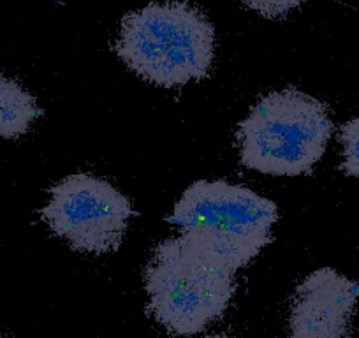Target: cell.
I'll use <instances>...</instances> for the list:
<instances>
[{
    "label": "cell",
    "instance_id": "cell-1",
    "mask_svg": "<svg viewBox=\"0 0 359 338\" xmlns=\"http://www.w3.org/2000/svg\"><path fill=\"white\" fill-rule=\"evenodd\" d=\"M115 51L136 74L174 88L205 79L215 58V29L189 2H151L120 23Z\"/></svg>",
    "mask_w": 359,
    "mask_h": 338
},
{
    "label": "cell",
    "instance_id": "cell-9",
    "mask_svg": "<svg viewBox=\"0 0 359 338\" xmlns=\"http://www.w3.org/2000/svg\"><path fill=\"white\" fill-rule=\"evenodd\" d=\"M241 2L266 18H277L287 15L289 11L301 6L305 0H241Z\"/></svg>",
    "mask_w": 359,
    "mask_h": 338
},
{
    "label": "cell",
    "instance_id": "cell-11",
    "mask_svg": "<svg viewBox=\"0 0 359 338\" xmlns=\"http://www.w3.org/2000/svg\"><path fill=\"white\" fill-rule=\"evenodd\" d=\"M0 338H2V336H0Z\"/></svg>",
    "mask_w": 359,
    "mask_h": 338
},
{
    "label": "cell",
    "instance_id": "cell-2",
    "mask_svg": "<svg viewBox=\"0 0 359 338\" xmlns=\"http://www.w3.org/2000/svg\"><path fill=\"white\" fill-rule=\"evenodd\" d=\"M169 222L180 236L236 275L271 241L278 220L275 201L226 180H199L185 189Z\"/></svg>",
    "mask_w": 359,
    "mask_h": 338
},
{
    "label": "cell",
    "instance_id": "cell-6",
    "mask_svg": "<svg viewBox=\"0 0 359 338\" xmlns=\"http://www.w3.org/2000/svg\"><path fill=\"white\" fill-rule=\"evenodd\" d=\"M359 301V282L334 268H319L296 287L289 338H348Z\"/></svg>",
    "mask_w": 359,
    "mask_h": 338
},
{
    "label": "cell",
    "instance_id": "cell-3",
    "mask_svg": "<svg viewBox=\"0 0 359 338\" xmlns=\"http://www.w3.org/2000/svg\"><path fill=\"white\" fill-rule=\"evenodd\" d=\"M333 122L322 101L296 88L261 97L238 125L240 162L271 177L310 173L322 158Z\"/></svg>",
    "mask_w": 359,
    "mask_h": 338
},
{
    "label": "cell",
    "instance_id": "cell-5",
    "mask_svg": "<svg viewBox=\"0 0 359 338\" xmlns=\"http://www.w3.org/2000/svg\"><path fill=\"white\" fill-rule=\"evenodd\" d=\"M132 215L129 198L104 178L69 175L50 189L41 217L57 236L85 254L115 252Z\"/></svg>",
    "mask_w": 359,
    "mask_h": 338
},
{
    "label": "cell",
    "instance_id": "cell-7",
    "mask_svg": "<svg viewBox=\"0 0 359 338\" xmlns=\"http://www.w3.org/2000/svg\"><path fill=\"white\" fill-rule=\"evenodd\" d=\"M37 116H41V108L34 95L18 81L0 74V137L18 139L29 132Z\"/></svg>",
    "mask_w": 359,
    "mask_h": 338
},
{
    "label": "cell",
    "instance_id": "cell-4",
    "mask_svg": "<svg viewBox=\"0 0 359 338\" xmlns=\"http://www.w3.org/2000/svg\"><path fill=\"white\" fill-rule=\"evenodd\" d=\"M148 312L174 336H192L224 315L236 291L234 275L182 238L155 247L144 270Z\"/></svg>",
    "mask_w": 359,
    "mask_h": 338
},
{
    "label": "cell",
    "instance_id": "cell-10",
    "mask_svg": "<svg viewBox=\"0 0 359 338\" xmlns=\"http://www.w3.org/2000/svg\"><path fill=\"white\" fill-rule=\"evenodd\" d=\"M205 338H234V336H231V334H208Z\"/></svg>",
    "mask_w": 359,
    "mask_h": 338
},
{
    "label": "cell",
    "instance_id": "cell-8",
    "mask_svg": "<svg viewBox=\"0 0 359 338\" xmlns=\"http://www.w3.org/2000/svg\"><path fill=\"white\" fill-rule=\"evenodd\" d=\"M340 141L343 146L341 169L345 175L359 180V116L343 123L340 129Z\"/></svg>",
    "mask_w": 359,
    "mask_h": 338
}]
</instances>
